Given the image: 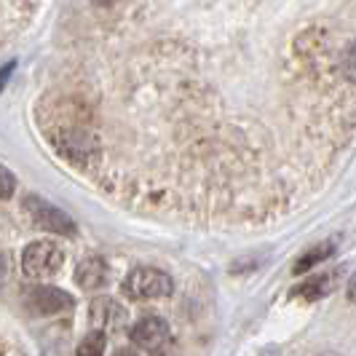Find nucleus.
<instances>
[{"label": "nucleus", "instance_id": "obj_6", "mask_svg": "<svg viewBox=\"0 0 356 356\" xmlns=\"http://www.w3.org/2000/svg\"><path fill=\"white\" fill-rule=\"evenodd\" d=\"M27 305L35 311L38 316H54V314L70 311L72 298L67 292L56 289V286H33L27 292Z\"/></svg>", "mask_w": 356, "mask_h": 356}, {"label": "nucleus", "instance_id": "obj_8", "mask_svg": "<svg viewBox=\"0 0 356 356\" xmlns=\"http://www.w3.org/2000/svg\"><path fill=\"white\" fill-rule=\"evenodd\" d=\"M335 289V276H314V279H305L300 284L292 289V298H300V300H321L327 292Z\"/></svg>", "mask_w": 356, "mask_h": 356}, {"label": "nucleus", "instance_id": "obj_12", "mask_svg": "<svg viewBox=\"0 0 356 356\" xmlns=\"http://www.w3.org/2000/svg\"><path fill=\"white\" fill-rule=\"evenodd\" d=\"M343 72H346L348 81H356V46H351L348 54H346V59H343Z\"/></svg>", "mask_w": 356, "mask_h": 356}, {"label": "nucleus", "instance_id": "obj_7", "mask_svg": "<svg viewBox=\"0 0 356 356\" xmlns=\"http://www.w3.org/2000/svg\"><path fill=\"white\" fill-rule=\"evenodd\" d=\"M75 282H78L81 289H86V292L102 289L110 282V266H107V260L105 257H97V254L83 257L78 263V268H75Z\"/></svg>", "mask_w": 356, "mask_h": 356}, {"label": "nucleus", "instance_id": "obj_14", "mask_svg": "<svg viewBox=\"0 0 356 356\" xmlns=\"http://www.w3.org/2000/svg\"><path fill=\"white\" fill-rule=\"evenodd\" d=\"M348 300H351V303H356V276L348 282Z\"/></svg>", "mask_w": 356, "mask_h": 356}, {"label": "nucleus", "instance_id": "obj_3", "mask_svg": "<svg viewBox=\"0 0 356 356\" xmlns=\"http://www.w3.org/2000/svg\"><path fill=\"white\" fill-rule=\"evenodd\" d=\"M22 209L30 217V222L46 233H56V236H75L78 228L70 220V214H65L62 209H56L51 201L40 196H27L22 201Z\"/></svg>", "mask_w": 356, "mask_h": 356}, {"label": "nucleus", "instance_id": "obj_5", "mask_svg": "<svg viewBox=\"0 0 356 356\" xmlns=\"http://www.w3.org/2000/svg\"><path fill=\"white\" fill-rule=\"evenodd\" d=\"M126 316H129L126 308L118 300H113V298H97L89 305L91 327H94V332H102V335L118 330V327H124Z\"/></svg>", "mask_w": 356, "mask_h": 356}, {"label": "nucleus", "instance_id": "obj_15", "mask_svg": "<svg viewBox=\"0 0 356 356\" xmlns=\"http://www.w3.org/2000/svg\"><path fill=\"white\" fill-rule=\"evenodd\" d=\"M6 273H8V263H6V257L0 254V282L6 279Z\"/></svg>", "mask_w": 356, "mask_h": 356}, {"label": "nucleus", "instance_id": "obj_9", "mask_svg": "<svg viewBox=\"0 0 356 356\" xmlns=\"http://www.w3.org/2000/svg\"><path fill=\"white\" fill-rule=\"evenodd\" d=\"M332 252H335V244H332V241H321V244H316L314 250H308L303 257L295 263L292 273H295V276H303V273H308L311 268H316L319 263H324V260H327Z\"/></svg>", "mask_w": 356, "mask_h": 356}, {"label": "nucleus", "instance_id": "obj_2", "mask_svg": "<svg viewBox=\"0 0 356 356\" xmlns=\"http://www.w3.org/2000/svg\"><path fill=\"white\" fill-rule=\"evenodd\" d=\"M65 266V252L54 241H33L22 252V270L30 279H51Z\"/></svg>", "mask_w": 356, "mask_h": 356}, {"label": "nucleus", "instance_id": "obj_4", "mask_svg": "<svg viewBox=\"0 0 356 356\" xmlns=\"http://www.w3.org/2000/svg\"><path fill=\"white\" fill-rule=\"evenodd\" d=\"M169 335H172V330H169V324L161 319V316H143V319L129 330L131 343L140 346V348H145V351H156V348H161V346L169 340Z\"/></svg>", "mask_w": 356, "mask_h": 356}, {"label": "nucleus", "instance_id": "obj_11", "mask_svg": "<svg viewBox=\"0 0 356 356\" xmlns=\"http://www.w3.org/2000/svg\"><path fill=\"white\" fill-rule=\"evenodd\" d=\"M14 193H17V177L6 166H0V201L11 198Z\"/></svg>", "mask_w": 356, "mask_h": 356}, {"label": "nucleus", "instance_id": "obj_16", "mask_svg": "<svg viewBox=\"0 0 356 356\" xmlns=\"http://www.w3.org/2000/svg\"><path fill=\"white\" fill-rule=\"evenodd\" d=\"M115 356H137L131 348H121V351H115Z\"/></svg>", "mask_w": 356, "mask_h": 356}, {"label": "nucleus", "instance_id": "obj_1", "mask_svg": "<svg viewBox=\"0 0 356 356\" xmlns=\"http://www.w3.org/2000/svg\"><path fill=\"white\" fill-rule=\"evenodd\" d=\"M175 292V279L153 266L134 268L124 282V295L131 300H161Z\"/></svg>", "mask_w": 356, "mask_h": 356}, {"label": "nucleus", "instance_id": "obj_10", "mask_svg": "<svg viewBox=\"0 0 356 356\" xmlns=\"http://www.w3.org/2000/svg\"><path fill=\"white\" fill-rule=\"evenodd\" d=\"M75 356H105V335L102 332H91L78 343Z\"/></svg>", "mask_w": 356, "mask_h": 356}, {"label": "nucleus", "instance_id": "obj_13", "mask_svg": "<svg viewBox=\"0 0 356 356\" xmlns=\"http://www.w3.org/2000/svg\"><path fill=\"white\" fill-rule=\"evenodd\" d=\"M11 72H14V62H8L3 70H0V91L6 89V83H8V78H11Z\"/></svg>", "mask_w": 356, "mask_h": 356}]
</instances>
